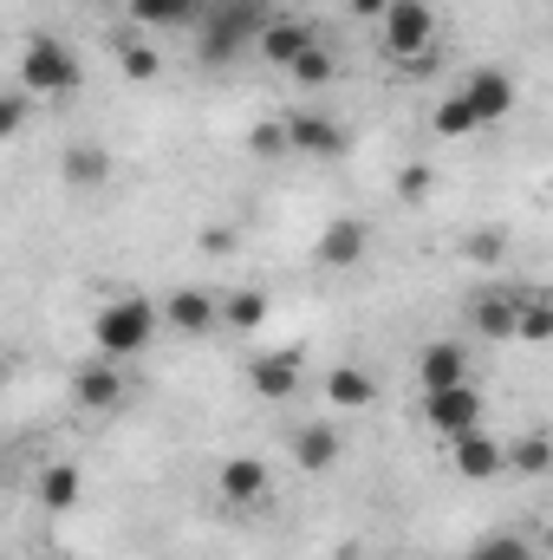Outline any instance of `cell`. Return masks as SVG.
<instances>
[{"label": "cell", "instance_id": "d4e9b609", "mask_svg": "<svg viewBox=\"0 0 553 560\" xmlns=\"http://www.w3.org/2000/svg\"><path fill=\"white\" fill-rule=\"evenodd\" d=\"M286 72H293L299 85H332V52H326V46H306Z\"/></svg>", "mask_w": 553, "mask_h": 560}, {"label": "cell", "instance_id": "44dd1931", "mask_svg": "<svg viewBox=\"0 0 553 560\" xmlns=\"http://www.w3.org/2000/svg\"><path fill=\"white\" fill-rule=\"evenodd\" d=\"M131 20L138 26H196L202 7L196 0H131Z\"/></svg>", "mask_w": 553, "mask_h": 560}, {"label": "cell", "instance_id": "f1b7e54d", "mask_svg": "<svg viewBox=\"0 0 553 560\" xmlns=\"http://www.w3.org/2000/svg\"><path fill=\"white\" fill-rule=\"evenodd\" d=\"M20 125H26V98H20V92H0V143L13 138Z\"/></svg>", "mask_w": 553, "mask_h": 560}, {"label": "cell", "instance_id": "603a6c76", "mask_svg": "<svg viewBox=\"0 0 553 560\" xmlns=\"http://www.w3.org/2000/svg\"><path fill=\"white\" fill-rule=\"evenodd\" d=\"M222 319H228L235 332H255V326L268 319V293H228V306H222Z\"/></svg>", "mask_w": 553, "mask_h": 560}, {"label": "cell", "instance_id": "4316f807", "mask_svg": "<svg viewBox=\"0 0 553 560\" xmlns=\"http://www.w3.org/2000/svg\"><path fill=\"white\" fill-rule=\"evenodd\" d=\"M469 560H534V548H528L521 535H489V541H482Z\"/></svg>", "mask_w": 553, "mask_h": 560}, {"label": "cell", "instance_id": "9c48e42d", "mask_svg": "<svg viewBox=\"0 0 553 560\" xmlns=\"http://www.w3.org/2000/svg\"><path fill=\"white\" fill-rule=\"evenodd\" d=\"M280 138H286V150H306V156H339V150H345V131H339L332 118H319V112L280 118Z\"/></svg>", "mask_w": 553, "mask_h": 560}, {"label": "cell", "instance_id": "8992f818", "mask_svg": "<svg viewBox=\"0 0 553 560\" xmlns=\"http://www.w3.org/2000/svg\"><path fill=\"white\" fill-rule=\"evenodd\" d=\"M462 105H469L475 131H482V125H502V118L515 112V79H508L502 66H482V72H469V85H462Z\"/></svg>", "mask_w": 553, "mask_h": 560}, {"label": "cell", "instance_id": "83f0119b", "mask_svg": "<svg viewBox=\"0 0 553 560\" xmlns=\"http://www.w3.org/2000/svg\"><path fill=\"white\" fill-rule=\"evenodd\" d=\"M118 59H125V72H131V79H156V52L138 46V39H125V46H118Z\"/></svg>", "mask_w": 553, "mask_h": 560}, {"label": "cell", "instance_id": "ac0fdd59", "mask_svg": "<svg viewBox=\"0 0 553 560\" xmlns=\"http://www.w3.org/2000/svg\"><path fill=\"white\" fill-rule=\"evenodd\" d=\"M79 495H85V469H79V463H52V469H39V502H46L52 515L79 509Z\"/></svg>", "mask_w": 553, "mask_h": 560}, {"label": "cell", "instance_id": "836d02e7", "mask_svg": "<svg viewBox=\"0 0 553 560\" xmlns=\"http://www.w3.org/2000/svg\"><path fill=\"white\" fill-rule=\"evenodd\" d=\"M0 385H7V359H0Z\"/></svg>", "mask_w": 553, "mask_h": 560}, {"label": "cell", "instance_id": "7402d4cb", "mask_svg": "<svg viewBox=\"0 0 553 560\" xmlns=\"http://www.w3.org/2000/svg\"><path fill=\"white\" fill-rule=\"evenodd\" d=\"M515 339H528V346L553 339V306L548 300H515Z\"/></svg>", "mask_w": 553, "mask_h": 560}, {"label": "cell", "instance_id": "d6a6232c", "mask_svg": "<svg viewBox=\"0 0 553 560\" xmlns=\"http://www.w3.org/2000/svg\"><path fill=\"white\" fill-rule=\"evenodd\" d=\"M352 13H365V20H378V13H385V0H352Z\"/></svg>", "mask_w": 553, "mask_h": 560}, {"label": "cell", "instance_id": "3957f363", "mask_svg": "<svg viewBox=\"0 0 553 560\" xmlns=\"http://www.w3.org/2000/svg\"><path fill=\"white\" fill-rule=\"evenodd\" d=\"M378 39L398 66H430V39H436V13L430 0H385L378 13Z\"/></svg>", "mask_w": 553, "mask_h": 560}, {"label": "cell", "instance_id": "d6986e66", "mask_svg": "<svg viewBox=\"0 0 553 560\" xmlns=\"http://www.w3.org/2000/svg\"><path fill=\"white\" fill-rule=\"evenodd\" d=\"M326 398H332L339 411H365V405L378 398V385H372V372H358V365H339V372L326 378Z\"/></svg>", "mask_w": 553, "mask_h": 560}, {"label": "cell", "instance_id": "cb8c5ba5", "mask_svg": "<svg viewBox=\"0 0 553 560\" xmlns=\"http://www.w3.org/2000/svg\"><path fill=\"white\" fill-rule=\"evenodd\" d=\"M502 456H508L515 469H528V476H541V469L553 463V443L541 436V430H534V436H521V443H515V450H502Z\"/></svg>", "mask_w": 553, "mask_h": 560}, {"label": "cell", "instance_id": "30bf717a", "mask_svg": "<svg viewBox=\"0 0 553 560\" xmlns=\"http://www.w3.org/2000/svg\"><path fill=\"white\" fill-rule=\"evenodd\" d=\"M365 248H372V229H365L358 215H339V222H326V235H319V268H358Z\"/></svg>", "mask_w": 553, "mask_h": 560}, {"label": "cell", "instance_id": "4fadbf2b", "mask_svg": "<svg viewBox=\"0 0 553 560\" xmlns=\"http://www.w3.org/2000/svg\"><path fill=\"white\" fill-rule=\"evenodd\" d=\"M156 319H169L176 332L202 339V332H215V300H209V293H196V287H183V293H169V300L156 306Z\"/></svg>", "mask_w": 553, "mask_h": 560}, {"label": "cell", "instance_id": "9a60e30c", "mask_svg": "<svg viewBox=\"0 0 553 560\" xmlns=\"http://www.w3.org/2000/svg\"><path fill=\"white\" fill-rule=\"evenodd\" d=\"M248 385H255L261 398H293V392H299V352H261V359L248 365Z\"/></svg>", "mask_w": 553, "mask_h": 560}, {"label": "cell", "instance_id": "ba28073f", "mask_svg": "<svg viewBox=\"0 0 553 560\" xmlns=\"http://www.w3.org/2000/svg\"><path fill=\"white\" fill-rule=\"evenodd\" d=\"M255 46H261V59H268V66L286 72V66L313 46V20H299V13H268V20H261V33H255Z\"/></svg>", "mask_w": 553, "mask_h": 560}, {"label": "cell", "instance_id": "ffe728a7", "mask_svg": "<svg viewBox=\"0 0 553 560\" xmlns=\"http://www.w3.org/2000/svg\"><path fill=\"white\" fill-rule=\"evenodd\" d=\"M469 319H475L482 339H515V300H508V293H482V300L469 306Z\"/></svg>", "mask_w": 553, "mask_h": 560}, {"label": "cell", "instance_id": "1f68e13d", "mask_svg": "<svg viewBox=\"0 0 553 560\" xmlns=\"http://www.w3.org/2000/svg\"><path fill=\"white\" fill-rule=\"evenodd\" d=\"M202 248H209V255H228V248H235V235H222V229H209V235H202Z\"/></svg>", "mask_w": 553, "mask_h": 560}, {"label": "cell", "instance_id": "8fae6325", "mask_svg": "<svg viewBox=\"0 0 553 560\" xmlns=\"http://www.w3.org/2000/svg\"><path fill=\"white\" fill-rule=\"evenodd\" d=\"M416 385H423V392L469 385V352H462L456 339H436V346H423V359H416Z\"/></svg>", "mask_w": 553, "mask_h": 560}, {"label": "cell", "instance_id": "5bb4252c", "mask_svg": "<svg viewBox=\"0 0 553 560\" xmlns=\"http://www.w3.org/2000/svg\"><path fill=\"white\" fill-rule=\"evenodd\" d=\"M215 489H222V502L248 509V502H261V495H268V463H261V456H235V463H222Z\"/></svg>", "mask_w": 553, "mask_h": 560}, {"label": "cell", "instance_id": "277c9868", "mask_svg": "<svg viewBox=\"0 0 553 560\" xmlns=\"http://www.w3.org/2000/svg\"><path fill=\"white\" fill-rule=\"evenodd\" d=\"M79 59L59 46V39H26V52H20V85L33 92V98H66V92H79Z\"/></svg>", "mask_w": 553, "mask_h": 560}, {"label": "cell", "instance_id": "6da1fadb", "mask_svg": "<svg viewBox=\"0 0 553 560\" xmlns=\"http://www.w3.org/2000/svg\"><path fill=\"white\" fill-rule=\"evenodd\" d=\"M261 20H268L261 0H222L209 20H196V52H202V66H228L242 46H255Z\"/></svg>", "mask_w": 553, "mask_h": 560}, {"label": "cell", "instance_id": "484cf974", "mask_svg": "<svg viewBox=\"0 0 553 560\" xmlns=\"http://www.w3.org/2000/svg\"><path fill=\"white\" fill-rule=\"evenodd\" d=\"M430 125H436L443 138H469V131H475V118H469V105H462V92H456V98H443V105L430 112Z\"/></svg>", "mask_w": 553, "mask_h": 560}, {"label": "cell", "instance_id": "5b68a950", "mask_svg": "<svg viewBox=\"0 0 553 560\" xmlns=\"http://www.w3.org/2000/svg\"><path fill=\"white\" fill-rule=\"evenodd\" d=\"M423 418L430 430L449 443V436H462V430H482V392L475 385H449V392H423Z\"/></svg>", "mask_w": 553, "mask_h": 560}, {"label": "cell", "instance_id": "52a82bcc", "mask_svg": "<svg viewBox=\"0 0 553 560\" xmlns=\"http://www.w3.org/2000/svg\"><path fill=\"white\" fill-rule=\"evenodd\" d=\"M449 469H456L462 482H489V476H502V469H508L502 436H489V430H462V436H449Z\"/></svg>", "mask_w": 553, "mask_h": 560}, {"label": "cell", "instance_id": "e0dca14e", "mask_svg": "<svg viewBox=\"0 0 553 560\" xmlns=\"http://www.w3.org/2000/svg\"><path fill=\"white\" fill-rule=\"evenodd\" d=\"M59 170H66L72 189H105V183H111V150H105V143H72Z\"/></svg>", "mask_w": 553, "mask_h": 560}, {"label": "cell", "instance_id": "2e32d148", "mask_svg": "<svg viewBox=\"0 0 553 560\" xmlns=\"http://www.w3.org/2000/svg\"><path fill=\"white\" fill-rule=\"evenodd\" d=\"M339 456H345V436H339V430H326V423L293 430V463H299V469H313V476H319V469H332Z\"/></svg>", "mask_w": 553, "mask_h": 560}, {"label": "cell", "instance_id": "7c38bea8", "mask_svg": "<svg viewBox=\"0 0 553 560\" xmlns=\"http://www.w3.org/2000/svg\"><path fill=\"white\" fill-rule=\"evenodd\" d=\"M72 398H79L85 411H111V405H125V372H118V359L79 365V372H72Z\"/></svg>", "mask_w": 553, "mask_h": 560}, {"label": "cell", "instance_id": "4dcf8cb0", "mask_svg": "<svg viewBox=\"0 0 553 560\" xmlns=\"http://www.w3.org/2000/svg\"><path fill=\"white\" fill-rule=\"evenodd\" d=\"M255 150H286V138H280V125H261V131H255Z\"/></svg>", "mask_w": 553, "mask_h": 560}, {"label": "cell", "instance_id": "f546056e", "mask_svg": "<svg viewBox=\"0 0 553 560\" xmlns=\"http://www.w3.org/2000/svg\"><path fill=\"white\" fill-rule=\"evenodd\" d=\"M404 196H411V202H423V196H430V170H423V163H416V170H404Z\"/></svg>", "mask_w": 553, "mask_h": 560}, {"label": "cell", "instance_id": "7a4b0ae2", "mask_svg": "<svg viewBox=\"0 0 553 560\" xmlns=\"http://www.w3.org/2000/svg\"><path fill=\"white\" fill-rule=\"evenodd\" d=\"M92 339H98V352H105V359H138L143 346L156 339V306H150L143 293H125V300L98 306Z\"/></svg>", "mask_w": 553, "mask_h": 560}]
</instances>
